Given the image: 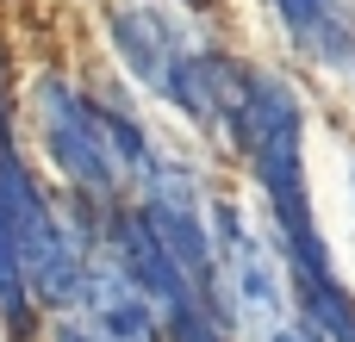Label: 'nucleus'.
<instances>
[{
  "label": "nucleus",
  "mask_w": 355,
  "mask_h": 342,
  "mask_svg": "<svg viewBox=\"0 0 355 342\" xmlns=\"http://www.w3.org/2000/svg\"><path fill=\"white\" fill-rule=\"evenodd\" d=\"M106 31H112L119 62L150 93H162L168 106H181L193 125L231 137V106H237L243 62H231L225 50H212L181 6H168V0H119L106 12Z\"/></svg>",
  "instance_id": "f257e3e1"
},
{
  "label": "nucleus",
  "mask_w": 355,
  "mask_h": 342,
  "mask_svg": "<svg viewBox=\"0 0 355 342\" xmlns=\"http://www.w3.org/2000/svg\"><path fill=\"white\" fill-rule=\"evenodd\" d=\"M231 143L243 150L256 187L268 199L281 255L287 262L331 255V243L312 218V187H306V112H300V93L275 69H243L237 106H231Z\"/></svg>",
  "instance_id": "f03ea898"
},
{
  "label": "nucleus",
  "mask_w": 355,
  "mask_h": 342,
  "mask_svg": "<svg viewBox=\"0 0 355 342\" xmlns=\"http://www.w3.org/2000/svg\"><path fill=\"white\" fill-rule=\"evenodd\" d=\"M31 106H37L44 156L62 168V181H69L81 199H94V206H125V199L144 193V181H150V168H156V150H150V137H144L125 112H112L106 100L81 93V87H69V81H56V75L37 81Z\"/></svg>",
  "instance_id": "7ed1b4c3"
},
{
  "label": "nucleus",
  "mask_w": 355,
  "mask_h": 342,
  "mask_svg": "<svg viewBox=\"0 0 355 342\" xmlns=\"http://www.w3.org/2000/svg\"><path fill=\"white\" fill-rule=\"evenodd\" d=\"M212 262H218V324L225 330H243L250 342H262L300 312L287 255L237 206H212Z\"/></svg>",
  "instance_id": "20e7f679"
},
{
  "label": "nucleus",
  "mask_w": 355,
  "mask_h": 342,
  "mask_svg": "<svg viewBox=\"0 0 355 342\" xmlns=\"http://www.w3.org/2000/svg\"><path fill=\"white\" fill-rule=\"evenodd\" d=\"M56 342H168L162 305L100 249L81 274V287L50 312Z\"/></svg>",
  "instance_id": "39448f33"
},
{
  "label": "nucleus",
  "mask_w": 355,
  "mask_h": 342,
  "mask_svg": "<svg viewBox=\"0 0 355 342\" xmlns=\"http://www.w3.org/2000/svg\"><path fill=\"white\" fill-rule=\"evenodd\" d=\"M268 6L281 12V25L293 31V44H306L318 62L355 69V31H349V19H343L337 0H268Z\"/></svg>",
  "instance_id": "423d86ee"
},
{
  "label": "nucleus",
  "mask_w": 355,
  "mask_h": 342,
  "mask_svg": "<svg viewBox=\"0 0 355 342\" xmlns=\"http://www.w3.org/2000/svg\"><path fill=\"white\" fill-rule=\"evenodd\" d=\"M168 342H231V330H225L206 305H193V312H181V318L168 324Z\"/></svg>",
  "instance_id": "0eeeda50"
},
{
  "label": "nucleus",
  "mask_w": 355,
  "mask_h": 342,
  "mask_svg": "<svg viewBox=\"0 0 355 342\" xmlns=\"http://www.w3.org/2000/svg\"><path fill=\"white\" fill-rule=\"evenodd\" d=\"M262 342H324V330H318V324H312L306 312H293V318H287L281 330H268Z\"/></svg>",
  "instance_id": "6e6552de"
}]
</instances>
